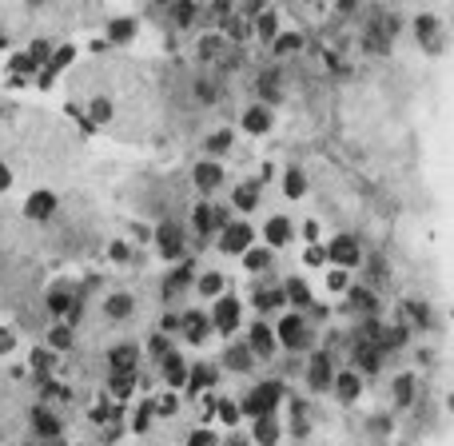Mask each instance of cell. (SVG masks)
<instances>
[{"mask_svg": "<svg viewBox=\"0 0 454 446\" xmlns=\"http://www.w3.org/2000/svg\"><path fill=\"white\" fill-rule=\"evenodd\" d=\"M48 307L56 311V315H68V311H72V299H68V295H60V291H56V295H48Z\"/></svg>", "mask_w": 454, "mask_h": 446, "instance_id": "cell-38", "label": "cell"}, {"mask_svg": "<svg viewBox=\"0 0 454 446\" xmlns=\"http://www.w3.org/2000/svg\"><path fill=\"white\" fill-rule=\"evenodd\" d=\"M215 410H220L223 422H239V407L235 403H215Z\"/></svg>", "mask_w": 454, "mask_h": 446, "instance_id": "cell-41", "label": "cell"}, {"mask_svg": "<svg viewBox=\"0 0 454 446\" xmlns=\"http://www.w3.org/2000/svg\"><path fill=\"white\" fill-rule=\"evenodd\" d=\"M152 355H156V359H163V355H168V339H163V334H156V339H152Z\"/></svg>", "mask_w": 454, "mask_h": 446, "instance_id": "cell-47", "label": "cell"}, {"mask_svg": "<svg viewBox=\"0 0 454 446\" xmlns=\"http://www.w3.org/2000/svg\"><path fill=\"white\" fill-rule=\"evenodd\" d=\"M180 327H184V334L192 339V343H203L211 331V319L208 315H199V311H187V315H180Z\"/></svg>", "mask_w": 454, "mask_h": 446, "instance_id": "cell-8", "label": "cell"}, {"mask_svg": "<svg viewBox=\"0 0 454 446\" xmlns=\"http://www.w3.org/2000/svg\"><path fill=\"white\" fill-rule=\"evenodd\" d=\"M331 383H335V395L343 398V403H355V398H359V391H363V379H359L355 371H343V374H335Z\"/></svg>", "mask_w": 454, "mask_h": 446, "instance_id": "cell-13", "label": "cell"}, {"mask_svg": "<svg viewBox=\"0 0 454 446\" xmlns=\"http://www.w3.org/2000/svg\"><path fill=\"white\" fill-rule=\"evenodd\" d=\"M410 395H415V383L403 374V379L394 383V403H399V407H406V403H410Z\"/></svg>", "mask_w": 454, "mask_h": 446, "instance_id": "cell-33", "label": "cell"}, {"mask_svg": "<svg viewBox=\"0 0 454 446\" xmlns=\"http://www.w3.org/2000/svg\"><path fill=\"white\" fill-rule=\"evenodd\" d=\"M327 287H331V291H347V275H343V271H331Z\"/></svg>", "mask_w": 454, "mask_h": 446, "instance_id": "cell-48", "label": "cell"}, {"mask_svg": "<svg viewBox=\"0 0 454 446\" xmlns=\"http://www.w3.org/2000/svg\"><path fill=\"white\" fill-rule=\"evenodd\" d=\"M192 16H196V4H172V20H175V25H192Z\"/></svg>", "mask_w": 454, "mask_h": 446, "instance_id": "cell-36", "label": "cell"}, {"mask_svg": "<svg viewBox=\"0 0 454 446\" xmlns=\"http://www.w3.org/2000/svg\"><path fill=\"white\" fill-rule=\"evenodd\" d=\"M251 248V227L247 223H227L220 236V251H227V255H243V251Z\"/></svg>", "mask_w": 454, "mask_h": 446, "instance_id": "cell-4", "label": "cell"}, {"mask_svg": "<svg viewBox=\"0 0 454 446\" xmlns=\"http://www.w3.org/2000/svg\"><path fill=\"white\" fill-rule=\"evenodd\" d=\"M92 116H96V120H108V116H112V104H108V100H96V104H92Z\"/></svg>", "mask_w": 454, "mask_h": 446, "instance_id": "cell-46", "label": "cell"}, {"mask_svg": "<svg viewBox=\"0 0 454 446\" xmlns=\"http://www.w3.org/2000/svg\"><path fill=\"white\" fill-rule=\"evenodd\" d=\"M355 363L367 367V371H379V347H367V343H363V347L355 351Z\"/></svg>", "mask_w": 454, "mask_h": 446, "instance_id": "cell-28", "label": "cell"}, {"mask_svg": "<svg viewBox=\"0 0 454 446\" xmlns=\"http://www.w3.org/2000/svg\"><path fill=\"white\" fill-rule=\"evenodd\" d=\"M303 48V36L299 32H287V36H275V56H287V52Z\"/></svg>", "mask_w": 454, "mask_h": 446, "instance_id": "cell-29", "label": "cell"}, {"mask_svg": "<svg viewBox=\"0 0 454 446\" xmlns=\"http://www.w3.org/2000/svg\"><path fill=\"white\" fill-rule=\"evenodd\" d=\"M160 251L168 255V259H175V255L184 251V231H180V227H175L172 219L160 223Z\"/></svg>", "mask_w": 454, "mask_h": 446, "instance_id": "cell-11", "label": "cell"}, {"mask_svg": "<svg viewBox=\"0 0 454 446\" xmlns=\"http://www.w3.org/2000/svg\"><path fill=\"white\" fill-rule=\"evenodd\" d=\"M156 410H160V414H175V410H180V403H175V398H163Z\"/></svg>", "mask_w": 454, "mask_h": 446, "instance_id": "cell-51", "label": "cell"}, {"mask_svg": "<svg viewBox=\"0 0 454 446\" xmlns=\"http://www.w3.org/2000/svg\"><path fill=\"white\" fill-rule=\"evenodd\" d=\"M32 367H36V371H44V367H52V355H44V351H36V355H32Z\"/></svg>", "mask_w": 454, "mask_h": 446, "instance_id": "cell-49", "label": "cell"}, {"mask_svg": "<svg viewBox=\"0 0 454 446\" xmlns=\"http://www.w3.org/2000/svg\"><path fill=\"white\" fill-rule=\"evenodd\" d=\"M132 374H116V379H112V395L116 398H123V395H132Z\"/></svg>", "mask_w": 454, "mask_h": 446, "instance_id": "cell-35", "label": "cell"}, {"mask_svg": "<svg viewBox=\"0 0 454 446\" xmlns=\"http://www.w3.org/2000/svg\"><path fill=\"white\" fill-rule=\"evenodd\" d=\"M243 128H247V132H255V136H259V132H267V128H271V112L267 108H251L243 116Z\"/></svg>", "mask_w": 454, "mask_h": 446, "instance_id": "cell-23", "label": "cell"}, {"mask_svg": "<svg viewBox=\"0 0 454 446\" xmlns=\"http://www.w3.org/2000/svg\"><path fill=\"white\" fill-rule=\"evenodd\" d=\"M220 291H223V275L220 271L199 275V295H220Z\"/></svg>", "mask_w": 454, "mask_h": 446, "instance_id": "cell-26", "label": "cell"}, {"mask_svg": "<svg viewBox=\"0 0 454 446\" xmlns=\"http://www.w3.org/2000/svg\"><path fill=\"white\" fill-rule=\"evenodd\" d=\"M13 68H16V72H36V60H32L28 52H20V56L13 60Z\"/></svg>", "mask_w": 454, "mask_h": 446, "instance_id": "cell-43", "label": "cell"}, {"mask_svg": "<svg viewBox=\"0 0 454 446\" xmlns=\"http://www.w3.org/2000/svg\"><path fill=\"white\" fill-rule=\"evenodd\" d=\"M227 215H223L220 208H208V203H199L196 208V227L203 231V236H211V231H220V227H227Z\"/></svg>", "mask_w": 454, "mask_h": 446, "instance_id": "cell-9", "label": "cell"}, {"mask_svg": "<svg viewBox=\"0 0 454 446\" xmlns=\"http://www.w3.org/2000/svg\"><path fill=\"white\" fill-rule=\"evenodd\" d=\"M52 211H56V196H52V191H36V196H28V203H25L28 219H48Z\"/></svg>", "mask_w": 454, "mask_h": 446, "instance_id": "cell-12", "label": "cell"}, {"mask_svg": "<svg viewBox=\"0 0 454 446\" xmlns=\"http://www.w3.org/2000/svg\"><path fill=\"white\" fill-rule=\"evenodd\" d=\"M327 255H331V263H339V267H355L359 263V243L351 236H339L331 248H327Z\"/></svg>", "mask_w": 454, "mask_h": 446, "instance_id": "cell-6", "label": "cell"}, {"mask_svg": "<svg viewBox=\"0 0 454 446\" xmlns=\"http://www.w3.org/2000/svg\"><path fill=\"white\" fill-rule=\"evenodd\" d=\"M227 446H247L243 438H227Z\"/></svg>", "mask_w": 454, "mask_h": 446, "instance_id": "cell-54", "label": "cell"}, {"mask_svg": "<svg viewBox=\"0 0 454 446\" xmlns=\"http://www.w3.org/2000/svg\"><path fill=\"white\" fill-rule=\"evenodd\" d=\"M187 275H192V271H187V267H180V271H175L172 279H168V295H172V291H180V287L187 283Z\"/></svg>", "mask_w": 454, "mask_h": 446, "instance_id": "cell-44", "label": "cell"}, {"mask_svg": "<svg viewBox=\"0 0 454 446\" xmlns=\"http://www.w3.org/2000/svg\"><path fill=\"white\" fill-rule=\"evenodd\" d=\"M32 426H36V431L44 434V438H56V434H60V419H56L52 410H44V407L32 410Z\"/></svg>", "mask_w": 454, "mask_h": 446, "instance_id": "cell-16", "label": "cell"}, {"mask_svg": "<svg viewBox=\"0 0 454 446\" xmlns=\"http://www.w3.org/2000/svg\"><path fill=\"white\" fill-rule=\"evenodd\" d=\"M259 36H263V40H275V36H279V25H275V13H263V16H259Z\"/></svg>", "mask_w": 454, "mask_h": 446, "instance_id": "cell-32", "label": "cell"}, {"mask_svg": "<svg viewBox=\"0 0 454 446\" xmlns=\"http://www.w3.org/2000/svg\"><path fill=\"white\" fill-rule=\"evenodd\" d=\"M275 343H283V347H291V351H303L311 343V334L307 327H303V319L299 315H283L279 319V331H275Z\"/></svg>", "mask_w": 454, "mask_h": 446, "instance_id": "cell-2", "label": "cell"}, {"mask_svg": "<svg viewBox=\"0 0 454 446\" xmlns=\"http://www.w3.org/2000/svg\"><path fill=\"white\" fill-rule=\"evenodd\" d=\"M163 331H180V315H168L163 319Z\"/></svg>", "mask_w": 454, "mask_h": 446, "instance_id": "cell-52", "label": "cell"}, {"mask_svg": "<svg viewBox=\"0 0 454 446\" xmlns=\"http://www.w3.org/2000/svg\"><path fill=\"white\" fill-rule=\"evenodd\" d=\"M187 446H220V438H215L211 431H196L192 438H187Z\"/></svg>", "mask_w": 454, "mask_h": 446, "instance_id": "cell-40", "label": "cell"}, {"mask_svg": "<svg viewBox=\"0 0 454 446\" xmlns=\"http://www.w3.org/2000/svg\"><path fill=\"white\" fill-rule=\"evenodd\" d=\"M251 359H255V355H251L247 347H227V355H223V363H227L232 371H247V367H251Z\"/></svg>", "mask_w": 454, "mask_h": 446, "instance_id": "cell-24", "label": "cell"}, {"mask_svg": "<svg viewBox=\"0 0 454 446\" xmlns=\"http://www.w3.org/2000/svg\"><path fill=\"white\" fill-rule=\"evenodd\" d=\"M132 32H135L132 20H116V25H108V40H116V44H120V40H132Z\"/></svg>", "mask_w": 454, "mask_h": 446, "instance_id": "cell-31", "label": "cell"}, {"mask_svg": "<svg viewBox=\"0 0 454 446\" xmlns=\"http://www.w3.org/2000/svg\"><path fill=\"white\" fill-rule=\"evenodd\" d=\"M351 299H355V307H367V311H375V307H379V299L370 295V291H355Z\"/></svg>", "mask_w": 454, "mask_h": 446, "instance_id": "cell-42", "label": "cell"}, {"mask_svg": "<svg viewBox=\"0 0 454 446\" xmlns=\"http://www.w3.org/2000/svg\"><path fill=\"white\" fill-rule=\"evenodd\" d=\"M48 343H52L56 351L72 347V327H52V331H48Z\"/></svg>", "mask_w": 454, "mask_h": 446, "instance_id": "cell-30", "label": "cell"}, {"mask_svg": "<svg viewBox=\"0 0 454 446\" xmlns=\"http://www.w3.org/2000/svg\"><path fill=\"white\" fill-rule=\"evenodd\" d=\"M163 371H168V383H172V386H184L187 383V363L180 359V355H172V351L163 355Z\"/></svg>", "mask_w": 454, "mask_h": 446, "instance_id": "cell-18", "label": "cell"}, {"mask_svg": "<svg viewBox=\"0 0 454 446\" xmlns=\"http://www.w3.org/2000/svg\"><path fill=\"white\" fill-rule=\"evenodd\" d=\"M311 386H315V391H327V386H331V379H335V367H331V355H327V351H319V355H315V359H311Z\"/></svg>", "mask_w": 454, "mask_h": 446, "instance_id": "cell-7", "label": "cell"}, {"mask_svg": "<svg viewBox=\"0 0 454 446\" xmlns=\"http://www.w3.org/2000/svg\"><path fill=\"white\" fill-rule=\"evenodd\" d=\"M132 295H123V291H116V295H108V303H104V311H108L112 319H128L132 315Z\"/></svg>", "mask_w": 454, "mask_h": 446, "instance_id": "cell-20", "label": "cell"}, {"mask_svg": "<svg viewBox=\"0 0 454 446\" xmlns=\"http://www.w3.org/2000/svg\"><path fill=\"white\" fill-rule=\"evenodd\" d=\"M52 446H60V442H52Z\"/></svg>", "mask_w": 454, "mask_h": 446, "instance_id": "cell-55", "label": "cell"}, {"mask_svg": "<svg viewBox=\"0 0 454 446\" xmlns=\"http://www.w3.org/2000/svg\"><path fill=\"white\" fill-rule=\"evenodd\" d=\"M220 180H223V168H220V163L203 160V163L196 168V187H199V191H211V187H220Z\"/></svg>", "mask_w": 454, "mask_h": 446, "instance_id": "cell-14", "label": "cell"}, {"mask_svg": "<svg viewBox=\"0 0 454 446\" xmlns=\"http://www.w3.org/2000/svg\"><path fill=\"white\" fill-rule=\"evenodd\" d=\"M247 32H251L247 20H227V36H232V40H247Z\"/></svg>", "mask_w": 454, "mask_h": 446, "instance_id": "cell-39", "label": "cell"}, {"mask_svg": "<svg viewBox=\"0 0 454 446\" xmlns=\"http://www.w3.org/2000/svg\"><path fill=\"white\" fill-rule=\"evenodd\" d=\"M283 191H287L291 199H299L303 191H307V175L299 172V168H291V172H287V180H283Z\"/></svg>", "mask_w": 454, "mask_h": 446, "instance_id": "cell-25", "label": "cell"}, {"mask_svg": "<svg viewBox=\"0 0 454 446\" xmlns=\"http://www.w3.org/2000/svg\"><path fill=\"white\" fill-rule=\"evenodd\" d=\"M255 442L259 446H275V442H279V422H275V414L255 419Z\"/></svg>", "mask_w": 454, "mask_h": 446, "instance_id": "cell-17", "label": "cell"}, {"mask_svg": "<svg viewBox=\"0 0 454 446\" xmlns=\"http://www.w3.org/2000/svg\"><path fill=\"white\" fill-rule=\"evenodd\" d=\"M255 303H259V311L279 307V303H283V291H259V295H255Z\"/></svg>", "mask_w": 454, "mask_h": 446, "instance_id": "cell-34", "label": "cell"}, {"mask_svg": "<svg viewBox=\"0 0 454 446\" xmlns=\"http://www.w3.org/2000/svg\"><path fill=\"white\" fill-rule=\"evenodd\" d=\"M239 315H243L239 299H235V295H223L220 303H215V319H211V327H215L220 334H232L235 327H239Z\"/></svg>", "mask_w": 454, "mask_h": 446, "instance_id": "cell-3", "label": "cell"}, {"mask_svg": "<svg viewBox=\"0 0 454 446\" xmlns=\"http://www.w3.org/2000/svg\"><path fill=\"white\" fill-rule=\"evenodd\" d=\"M68 60H72V48H60L56 52V60H52V68H64Z\"/></svg>", "mask_w": 454, "mask_h": 446, "instance_id": "cell-50", "label": "cell"}, {"mask_svg": "<svg viewBox=\"0 0 454 446\" xmlns=\"http://www.w3.org/2000/svg\"><path fill=\"white\" fill-rule=\"evenodd\" d=\"M227 144H232V132H215V136L208 140V151L215 156V151H227Z\"/></svg>", "mask_w": 454, "mask_h": 446, "instance_id": "cell-37", "label": "cell"}, {"mask_svg": "<svg viewBox=\"0 0 454 446\" xmlns=\"http://www.w3.org/2000/svg\"><path fill=\"white\" fill-rule=\"evenodd\" d=\"M8 184H13V175H8V168H0V191H4Z\"/></svg>", "mask_w": 454, "mask_h": 446, "instance_id": "cell-53", "label": "cell"}, {"mask_svg": "<svg viewBox=\"0 0 454 446\" xmlns=\"http://www.w3.org/2000/svg\"><path fill=\"white\" fill-rule=\"evenodd\" d=\"M255 203H259L255 184H247V187H239V191H235V208H239V211H251Z\"/></svg>", "mask_w": 454, "mask_h": 446, "instance_id": "cell-27", "label": "cell"}, {"mask_svg": "<svg viewBox=\"0 0 454 446\" xmlns=\"http://www.w3.org/2000/svg\"><path fill=\"white\" fill-rule=\"evenodd\" d=\"M275 347H279V343H275V331H271L267 323H255V327H251V339H247V351L259 355V359H267V355H275Z\"/></svg>", "mask_w": 454, "mask_h": 446, "instance_id": "cell-5", "label": "cell"}, {"mask_svg": "<svg viewBox=\"0 0 454 446\" xmlns=\"http://www.w3.org/2000/svg\"><path fill=\"white\" fill-rule=\"evenodd\" d=\"M291 239V223H287V215H275V219L267 223V243L271 248H283Z\"/></svg>", "mask_w": 454, "mask_h": 446, "instance_id": "cell-19", "label": "cell"}, {"mask_svg": "<svg viewBox=\"0 0 454 446\" xmlns=\"http://www.w3.org/2000/svg\"><path fill=\"white\" fill-rule=\"evenodd\" d=\"M243 267L247 271H267L271 267V248H247L243 251Z\"/></svg>", "mask_w": 454, "mask_h": 446, "instance_id": "cell-21", "label": "cell"}, {"mask_svg": "<svg viewBox=\"0 0 454 446\" xmlns=\"http://www.w3.org/2000/svg\"><path fill=\"white\" fill-rule=\"evenodd\" d=\"M135 359H140V351H135L132 343H120V347L108 351V363H112V371H116V374H132Z\"/></svg>", "mask_w": 454, "mask_h": 446, "instance_id": "cell-10", "label": "cell"}, {"mask_svg": "<svg viewBox=\"0 0 454 446\" xmlns=\"http://www.w3.org/2000/svg\"><path fill=\"white\" fill-rule=\"evenodd\" d=\"M283 299H291L295 307H307V303H311V291H307V283H303V279H287V287H283Z\"/></svg>", "mask_w": 454, "mask_h": 446, "instance_id": "cell-22", "label": "cell"}, {"mask_svg": "<svg viewBox=\"0 0 454 446\" xmlns=\"http://www.w3.org/2000/svg\"><path fill=\"white\" fill-rule=\"evenodd\" d=\"M275 84H279V80H275V76L267 72L263 80H259V96H267V100H271V96H275Z\"/></svg>", "mask_w": 454, "mask_h": 446, "instance_id": "cell-45", "label": "cell"}, {"mask_svg": "<svg viewBox=\"0 0 454 446\" xmlns=\"http://www.w3.org/2000/svg\"><path fill=\"white\" fill-rule=\"evenodd\" d=\"M215 367H211V363H196V367H187V386H192V391H203V386H211L215 383Z\"/></svg>", "mask_w": 454, "mask_h": 446, "instance_id": "cell-15", "label": "cell"}, {"mask_svg": "<svg viewBox=\"0 0 454 446\" xmlns=\"http://www.w3.org/2000/svg\"><path fill=\"white\" fill-rule=\"evenodd\" d=\"M279 398H283V386L279 383H259V386H251V391H247V398L239 403V414L267 419V414H275Z\"/></svg>", "mask_w": 454, "mask_h": 446, "instance_id": "cell-1", "label": "cell"}]
</instances>
